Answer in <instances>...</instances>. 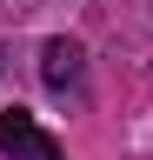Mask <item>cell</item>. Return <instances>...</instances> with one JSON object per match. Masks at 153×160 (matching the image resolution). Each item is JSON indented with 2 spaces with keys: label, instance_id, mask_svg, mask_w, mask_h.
Returning a JSON list of instances; mask_svg holds the SVG:
<instances>
[{
  "label": "cell",
  "instance_id": "cell-2",
  "mask_svg": "<svg viewBox=\"0 0 153 160\" xmlns=\"http://www.w3.org/2000/svg\"><path fill=\"white\" fill-rule=\"evenodd\" d=\"M80 40H47V47H40V80H47V87L53 93H67V87H80Z\"/></svg>",
  "mask_w": 153,
  "mask_h": 160
},
{
  "label": "cell",
  "instance_id": "cell-1",
  "mask_svg": "<svg viewBox=\"0 0 153 160\" xmlns=\"http://www.w3.org/2000/svg\"><path fill=\"white\" fill-rule=\"evenodd\" d=\"M0 153H7V160H60L53 133H40V127H33V113H20V107L0 113Z\"/></svg>",
  "mask_w": 153,
  "mask_h": 160
},
{
  "label": "cell",
  "instance_id": "cell-3",
  "mask_svg": "<svg viewBox=\"0 0 153 160\" xmlns=\"http://www.w3.org/2000/svg\"><path fill=\"white\" fill-rule=\"evenodd\" d=\"M0 60H7V47H0Z\"/></svg>",
  "mask_w": 153,
  "mask_h": 160
}]
</instances>
